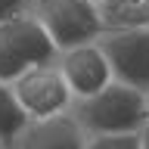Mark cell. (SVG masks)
Returning a JSON list of instances; mask_svg holds the SVG:
<instances>
[{
    "instance_id": "1",
    "label": "cell",
    "mask_w": 149,
    "mask_h": 149,
    "mask_svg": "<svg viewBox=\"0 0 149 149\" xmlns=\"http://www.w3.org/2000/svg\"><path fill=\"white\" fill-rule=\"evenodd\" d=\"M84 137H118V134H140L149 124L146 93L112 81L90 100H78L68 112Z\"/></svg>"
},
{
    "instance_id": "2",
    "label": "cell",
    "mask_w": 149,
    "mask_h": 149,
    "mask_svg": "<svg viewBox=\"0 0 149 149\" xmlns=\"http://www.w3.org/2000/svg\"><path fill=\"white\" fill-rule=\"evenodd\" d=\"M59 50L31 13L0 25V84H13L31 68L56 62Z\"/></svg>"
},
{
    "instance_id": "3",
    "label": "cell",
    "mask_w": 149,
    "mask_h": 149,
    "mask_svg": "<svg viewBox=\"0 0 149 149\" xmlns=\"http://www.w3.org/2000/svg\"><path fill=\"white\" fill-rule=\"evenodd\" d=\"M28 13L40 22L59 53L81 44H96L102 34L96 3L90 0H31Z\"/></svg>"
},
{
    "instance_id": "4",
    "label": "cell",
    "mask_w": 149,
    "mask_h": 149,
    "mask_svg": "<svg viewBox=\"0 0 149 149\" xmlns=\"http://www.w3.org/2000/svg\"><path fill=\"white\" fill-rule=\"evenodd\" d=\"M9 90L16 96L19 109L25 112L28 121H47V118H59V115H68L74 106V96L68 93L62 81V72L59 65H40V68H31L22 78L9 84Z\"/></svg>"
},
{
    "instance_id": "5",
    "label": "cell",
    "mask_w": 149,
    "mask_h": 149,
    "mask_svg": "<svg viewBox=\"0 0 149 149\" xmlns=\"http://www.w3.org/2000/svg\"><path fill=\"white\" fill-rule=\"evenodd\" d=\"M96 47L112 68V81L149 93V28L102 31Z\"/></svg>"
},
{
    "instance_id": "6",
    "label": "cell",
    "mask_w": 149,
    "mask_h": 149,
    "mask_svg": "<svg viewBox=\"0 0 149 149\" xmlns=\"http://www.w3.org/2000/svg\"><path fill=\"white\" fill-rule=\"evenodd\" d=\"M56 65L62 72V81L68 93L78 100H90L112 84V68L96 44H81L56 56Z\"/></svg>"
},
{
    "instance_id": "7",
    "label": "cell",
    "mask_w": 149,
    "mask_h": 149,
    "mask_svg": "<svg viewBox=\"0 0 149 149\" xmlns=\"http://www.w3.org/2000/svg\"><path fill=\"white\" fill-rule=\"evenodd\" d=\"M13 149H87V137L72 115L47 121H28Z\"/></svg>"
},
{
    "instance_id": "8",
    "label": "cell",
    "mask_w": 149,
    "mask_h": 149,
    "mask_svg": "<svg viewBox=\"0 0 149 149\" xmlns=\"http://www.w3.org/2000/svg\"><path fill=\"white\" fill-rule=\"evenodd\" d=\"M102 31L149 28V0H96Z\"/></svg>"
},
{
    "instance_id": "9",
    "label": "cell",
    "mask_w": 149,
    "mask_h": 149,
    "mask_svg": "<svg viewBox=\"0 0 149 149\" xmlns=\"http://www.w3.org/2000/svg\"><path fill=\"white\" fill-rule=\"evenodd\" d=\"M25 127H28V118H25V112L19 109L9 84H0V146L13 149Z\"/></svg>"
},
{
    "instance_id": "10",
    "label": "cell",
    "mask_w": 149,
    "mask_h": 149,
    "mask_svg": "<svg viewBox=\"0 0 149 149\" xmlns=\"http://www.w3.org/2000/svg\"><path fill=\"white\" fill-rule=\"evenodd\" d=\"M87 149H140V134H118V137H87Z\"/></svg>"
},
{
    "instance_id": "11",
    "label": "cell",
    "mask_w": 149,
    "mask_h": 149,
    "mask_svg": "<svg viewBox=\"0 0 149 149\" xmlns=\"http://www.w3.org/2000/svg\"><path fill=\"white\" fill-rule=\"evenodd\" d=\"M28 13V0H0V25Z\"/></svg>"
},
{
    "instance_id": "12",
    "label": "cell",
    "mask_w": 149,
    "mask_h": 149,
    "mask_svg": "<svg viewBox=\"0 0 149 149\" xmlns=\"http://www.w3.org/2000/svg\"><path fill=\"white\" fill-rule=\"evenodd\" d=\"M140 149H149V124L140 130Z\"/></svg>"
},
{
    "instance_id": "13",
    "label": "cell",
    "mask_w": 149,
    "mask_h": 149,
    "mask_svg": "<svg viewBox=\"0 0 149 149\" xmlns=\"http://www.w3.org/2000/svg\"><path fill=\"white\" fill-rule=\"evenodd\" d=\"M146 109H149V93H146Z\"/></svg>"
},
{
    "instance_id": "14",
    "label": "cell",
    "mask_w": 149,
    "mask_h": 149,
    "mask_svg": "<svg viewBox=\"0 0 149 149\" xmlns=\"http://www.w3.org/2000/svg\"><path fill=\"white\" fill-rule=\"evenodd\" d=\"M28 6H31V0H28Z\"/></svg>"
},
{
    "instance_id": "15",
    "label": "cell",
    "mask_w": 149,
    "mask_h": 149,
    "mask_svg": "<svg viewBox=\"0 0 149 149\" xmlns=\"http://www.w3.org/2000/svg\"><path fill=\"white\" fill-rule=\"evenodd\" d=\"M90 3H96V0H90Z\"/></svg>"
},
{
    "instance_id": "16",
    "label": "cell",
    "mask_w": 149,
    "mask_h": 149,
    "mask_svg": "<svg viewBox=\"0 0 149 149\" xmlns=\"http://www.w3.org/2000/svg\"><path fill=\"white\" fill-rule=\"evenodd\" d=\"M0 149H3V146H0Z\"/></svg>"
}]
</instances>
